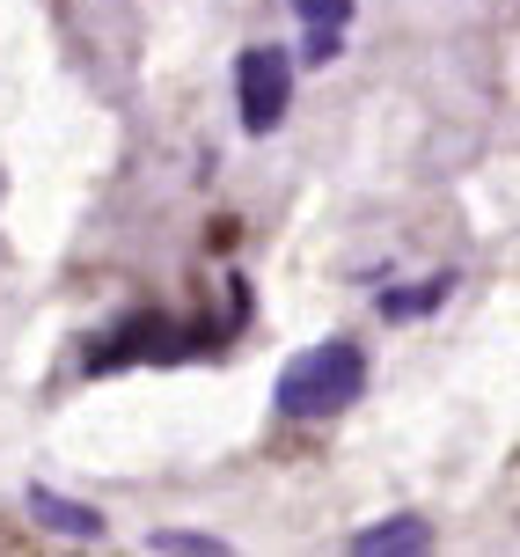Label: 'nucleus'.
I'll return each mask as SVG.
<instances>
[{"label":"nucleus","mask_w":520,"mask_h":557,"mask_svg":"<svg viewBox=\"0 0 520 557\" xmlns=\"http://www.w3.org/2000/svg\"><path fill=\"white\" fill-rule=\"evenodd\" d=\"M29 521L52 529V535H74V543H96V535H103V513H96V506L59 499L52 484H29Z\"/></svg>","instance_id":"20e7f679"},{"label":"nucleus","mask_w":520,"mask_h":557,"mask_svg":"<svg viewBox=\"0 0 520 557\" xmlns=\"http://www.w3.org/2000/svg\"><path fill=\"white\" fill-rule=\"evenodd\" d=\"M147 550H169V557H213V550H227L220 535H191V529H154L147 535Z\"/></svg>","instance_id":"6e6552de"},{"label":"nucleus","mask_w":520,"mask_h":557,"mask_svg":"<svg viewBox=\"0 0 520 557\" xmlns=\"http://www.w3.org/2000/svg\"><path fill=\"white\" fill-rule=\"evenodd\" d=\"M425 543H433V529H425V521H418V513H396V521H374V529L359 535L352 550L359 557H411V550H425Z\"/></svg>","instance_id":"423d86ee"},{"label":"nucleus","mask_w":520,"mask_h":557,"mask_svg":"<svg viewBox=\"0 0 520 557\" xmlns=\"http://www.w3.org/2000/svg\"><path fill=\"white\" fill-rule=\"evenodd\" d=\"M367 389V352H359L352 337H323V345H308L301 360H286L272 389V411L278 418H337L345 404H359Z\"/></svg>","instance_id":"f257e3e1"},{"label":"nucleus","mask_w":520,"mask_h":557,"mask_svg":"<svg viewBox=\"0 0 520 557\" xmlns=\"http://www.w3.org/2000/svg\"><path fill=\"white\" fill-rule=\"evenodd\" d=\"M301 8V23H308V59L323 66L337 45H345V23H352V0H294Z\"/></svg>","instance_id":"39448f33"},{"label":"nucleus","mask_w":520,"mask_h":557,"mask_svg":"<svg viewBox=\"0 0 520 557\" xmlns=\"http://www.w3.org/2000/svg\"><path fill=\"white\" fill-rule=\"evenodd\" d=\"M184 352H198V337H169L162 315H133V323L110 337L103 352H88V374H103V367H125V360H184Z\"/></svg>","instance_id":"7ed1b4c3"},{"label":"nucleus","mask_w":520,"mask_h":557,"mask_svg":"<svg viewBox=\"0 0 520 557\" xmlns=\"http://www.w3.org/2000/svg\"><path fill=\"white\" fill-rule=\"evenodd\" d=\"M235 96H243V133L249 139H272L286 103H294V59L278 45H249L235 59Z\"/></svg>","instance_id":"f03ea898"},{"label":"nucleus","mask_w":520,"mask_h":557,"mask_svg":"<svg viewBox=\"0 0 520 557\" xmlns=\"http://www.w3.org/2000/svg\"><path fill=\"white\" fill-rule=\"evenodd\" d=\"M447 286H455L447 272H433L425 286H388V294H382V315H388V323H418V315H433V308L447 301Z\"/></svg>","instance_id":"0eeeda50"}]
</instances>
